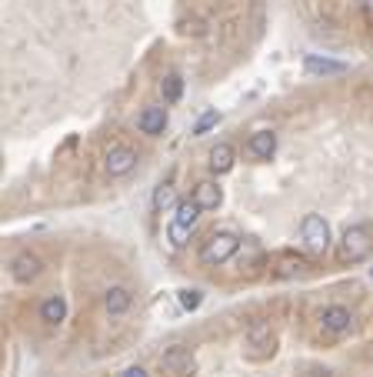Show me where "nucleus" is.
Masks as SVG:
<instances>
[{
  "mask_svg": "<svg viewBox=\"0 0 373 377\" xmlns=\"http://www.w3.org/2000/svg\"><path fill=\"white\" fill-rule=\"evenodd\" d=\"M280 274L284 278H294V274H307V261H300V257H284V267H280Z\"/></svg>",
  "mask_w": 373,
  "mask_h": 377,
  "instance_id": "412c9836",
  "label": "nucleus"
},
{
  "mask_svg": "<svg viewBox=\"0 0 373 377\" xmlns=\"http://www.w3.org/2000/svg\"><path fill=\"white\" fill-rule=\"evenodd\" d=\"M160 371L170 377H190L194 371H197V364H194V351L190 347H170L164 357H160Z\"/></svg>",
  "mask_w": 373,
  "mask_h": 377,
  "instance_id": "39448f33",
  "label": "nucleus"
},
{
  "mask_svg": "<svg viewBox=\"0 0 373 377\" xmlns=\"http://www.w3.org/2000/svg\"><path fill=\"white\" fill-rule=\"evenodd\" d=\"M300 234H304V241H307V247L313 251V254H327L330 227H327V221H323L320 214H307L304 224H300Z\"/></svg>",
  "mask_w": 373,
  "mask_h": 377,
  "instance_id": "7ed1b4c3",
  "label": "nucleus"
},
{
  "mask_svg": "<svg viewBox=\"0 0 373 377\" xmlns=\"http://www.w3.org/2000/svg\"><path fill=\"white\" fill-rule=\"evenodd\" d=\"M204 214V207L197 204V197H184L180 204H177V214H174V221L177 224H186V227H194L197 224V217Z\"/></svg>",
  "mask_w": 373,
  "mask_h": 377,
  "instance_id": "dca6fc26",
  "label": "nucleus"
},
{
  "mask_svg": "<svg viewBox=\"0 0 373 377\" xmlns=\"http://www.w3.org/2000/svg\"><path fill=\"white\" fill-rule=\"evenodd\" d=\"M247 347H253L257 354H274L277 334L270 331V324H253L250 331H247Z\"/></svg>",
  "mask_w": 373,
  "mask_h": 377,
  "instance_id": "9d476101",
  "label": "nucleus"
},
{
  "mask_svg": "<svg viewBox=\"0 0 373 377\" xmlns=\"http://www.w3.org/2000/svg\"><path fill=\"white\" fill-rule=\"evenodd\" d=\"M200 300H204V294H200V290H180V304H184L186 311H197L200 307Z\"/></svg>",
  "mask_w": 373,
  "mask_h": 377,
  "instance_id": "4be33fe9",
  "label": "nucleus"
},
{
  "mask_svg": "<svg viewBox=\"0 0 373 377\" xmlns=\"http://www.w3.org/2000/svg\"><path fill=\"white\" fill-rule=\"evenodd\" d=\"M304 67H307V74H320V77H330V74H347V64H340V60H327V57H317V54L304 57Z\"/></svg>",
  "mask_w": 373,
  "mask_h": 377,
  "instance_id": "4468645a",
  "label": "nucleus"
},
{
  "mask_svg": "<svg viewBox=\"0 0 373 377\" xmlns=\"http://www.w3.org/2000/svg\"><path fill=\"white\" fill-rule=\"evenodd\" d=\"M360 7H363V17H367V23L373 27V0H360Z\"/></svg>",
  "mask_w": 373,
  "mask_h": 377,
  "instance_id": "5701e85b",
  "label": "nucleus"
},
{
  "mask_svg": "<svg viewBox=\"0 0 373 377\" xmlns=\"http://www.w3.org/2000/svg\"><path fill=\"white\" fill-rule=\"evenodd\" d=\"M237 247H240V237H237V234H230V231L210 234L207 241H204V247H200V264H207V267L227 264V261L237 254Z\"/></svg>",
  "mask_w": 373,
  "mask_h": 377,
  "instance_id": "f03ea898",
  "label": "nucleus"
},
{
  "mask_svg": "<svg viewBox=\"0 0 373 377\" xmlns=\"http://www.w3.org/2000/svg\"><path fill=\"white\" fill-rule=\"evenodd\" d=\"M190 231H194V227L170 221V227H167V237H170V244H174V247H184L186 241H190Z\"/></svg>",
  "mask_w": 373,
  "mask_h": 377,
  "instance_id": "6ab92c4d",
  "label": "nucleus"
},
{
  "mask_svg": "<svg viewBox=\"0 0 373 377\" xmlns=\"http://www.w3.org/2000/svg\"><path fill=\"white\" fill-rule=\"evenodd\" d=\"M137 151L133 147H127V144H117V147H110L107 151V157H104V170H107L110 177H127L133 167H137Z\"/></svg>",
  "mask_w": 373,
  "mask_h": 377,
  "instance_id": "423d86ee",
  "label": "nucleus"
},
{
  "mask_svg": "<svg viewBox=\"0 0 373 377\" xmlns=\"http://www.w3.org/2000/svg\"><path fill=\"white\" fill-rule=\"evenodd\" d=\"M137 127H140V133H150V137L164 133L167 131V107H143V111L137 114Z\"/></svg>",
  "mask_w": 373,
  "mask_h": 377,
  "instance_id": "9b49d317",
  "label": "nucleus"
},
{
  "mask_svg": "<svg viewBox=\"0 0 373 377\" xmlns=\"http://www.w3.org/2000/svg\"><path fill=\"white\" fill-rule=\"evenodd\" d=\"M370 361H373V351H370Z\"/></svg>",
  "mask_w": 373,
  "mask_h": 377,
  "instance_id": "393cba45",
  "label": "nucleus"
},
{
  "mask_svg": "<svg viewBox=\"0 0 373 377\" xmlns=\"http://www.w3.org/2000/svg\"><path fill=\"white\" fill-rule=\"evenodd\" d=\"M133 304V294L127 288H121V284H113V288H107V294H104V311L110 314V317H121V314L130 311Z\"/></svg>",
  "mask_w": 373,
  "mask_h": 377,
  "instance_id": "1a4fd4ad",
  "label": "nucleus"
},
{
  "mask_svg": "<svg viewBox=\"0 0 373 377\" xmlns=\"http://www.w3.org/2000/svg\"><path fill=\"white\" fill-rule=\"evenodd\" d=\"M247 151H250L257 160H270L277 154V133L274 131H253L247 137Z\"/></svg>",
  "mask_w": 373,
  "mask_h": 377,
  "instance_id": "6e6552de",
  "label": "nucleus"
},
{
  "mask_svg": "<svg viewBox=\"0 0 373 377\" xmlns=\"http://www.w3.org/2000/svg\"><path fill=\"white\" fill-rule=\"evenodd\" d=\"M40 321L50 324V327L67 321V297L64 294H50V297L40 304Z\"/></svg>",
  "mask_w": 373,
  "mask_h": 377,
  "instance_id": "f8f14e48",
  "label": "nucleus"
},
{
  "mask_svg": "<svg viewBox=\"0 0 373 377\" xmlns=\"http://www.w3.org/2000/svg\"><path fill=\"white\" fill-rule=\"evenodd\" d=\"M373 251V231L370 224H353L340 237V261L343 264H360L363 257Z\"/></svg>",
  "mask_w": 373,
  "mask_h": 377,
  "instance_id": "f257e3e1",
  "label": "nucleus"
},
{
  "mask_svg": "<svg viewBox=\"0 0 373 377\" xmlns=\"http://www.w3.org/2000/svg\"><path fill=\"white\" fill-rule=\"evenodd\" d=\"M233 160H237V151H233L230 144H217L213 151H210V170L213 174H227V170H233Z\"/></svg>",
  "mask_w": 373,
  "mask_h": 377,
  "instance_id": "2eb2a0df",
  "label": "nucleus"
},
{
  "mask_svg": "<svg viewBox=\"0 0 373 377\" xmlns=\"http://www.w3.org/2000/svg\"><path fill=\"white\" fill-rule=\"evenodd\" d=\"M40 271H44V264H40V257L30 254V251H21V254L11 261V278L17 280V284H33V280L40 278Z\"/></svg>",
  "mask_w": 373,
  "mask_h": 377,
  "instance_id": "0eeeda50",
  "label": "nucleus"
},
{
  "mask_svg": "<svg viewBox=\"0 0 373 377\" xmlns=\"http://www.w3.org/2000/svg\"><path fill=\"white\" fill-rule=\"evenodd\" d=\"M121 377H150V374H147V371H143V367L137 364V367H127V371H123Z\"/></svg>",
  "mask_w": 373,
  "mask_h": 377,
  "instance_id": "b1692460",
  "label": "nucleus"
},
{
  "mask_svg": "<svg viewBox=\"0 0 373 377\" xmlns=\"http://www.w3.org/2000/svg\"><path fill=\"white\" fill-rule=\"evenodd\" d=\"M160 94H164L167 104H177V100L184 97V77H180V74H167V77L160 80Z\"/></svg>",
  "mask_w": 373,
  "mask_h": 377,
  "instance_id": "f3484780",
  "label": "nucleus"
},
{
  "mask_svg": "<svg viewBox=\"0 0 373 377\" xmlns=\"http://www.w3.org/2000/svg\"><path fill=\"white\" fill-rule=\"evenodd\" d=\"M174 204H180V200H177L174 184L167 180V184H160V187L154 190V207L157 211H167V207H174Z\"/></svg>",
  "mask_w": 373,
  "mask_h": 377,
  "instance_id": "a211bd4d",
  "label": "nucleus"
},
{
  "mask_svg": "<svg viewBox=\"0 0 373 377\" xmlns=\"http://www.w3.org/2000/svg\"><path fill=\"white\" fill-rule=\"evenodd\" d=\"M220 124V111H207V114H200V121L194 124V137H200V133H207L210 127H217Z\"/></svg>",
  "mask_w": 373,
  "mask_h": 377,
  "instance_id": "aec40b11",
  "label": "nucleus"
},
{
  "mask_svg": "<svg viewBox=\"0 0 373 377\" xmlns=\"http://www.w3.org/2000/svg\"><path fill=\"white\" fill-rule=\"evenodd\" d=\"M194 197L204 211H217L220 204H223V190L213 184V180H200L197 187H194Z\"/></svg>",
  "mask_w": 373,
  "mask_h": 377,
  "instance_id": "ddd939ff",
  "label": "nucleus"
},
{
  "mask_svg": "<svg viewBox=\"0 0 373 377\" xmlns=\"http://www.w3.org/2000/svg\"><path fill=\"white\" fill-rule=\"evenodd\" d=\"M320 327H323V334H330V337L350 334V327H353L350 307H343V304H330V307H323V311H320Z\"/></svg>",
  "mask_w": 373,
  "mask_h": 377,
  "instance_id": "20e7f679",
  "label": "nucleus"
}]
</instances>
